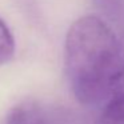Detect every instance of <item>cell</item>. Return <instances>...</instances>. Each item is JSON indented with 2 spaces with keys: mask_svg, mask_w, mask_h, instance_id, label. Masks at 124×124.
Returning <instances> with one entry per match:
<instances>
[{
  "mask_svg": "<svg viewBox=\"0 0 124 124\" xmlns=\"http://www.w3.org/2000/svg\"><path fill=\"white\" fill-rule=\"evenodd\" d=\"M64 65L75 97L96 104L124 78V40L101 17H79L65 36Z\"/></svg>",
  "mask_w": 124,
  "mask_h": 124,
  "instance_id": "cell-1",
  "label": "cell"
},
{
  "mask_svg": "<svg viewBox=\"0 0 124 124\" xmlns=\"http://www.w3.org/2000/svg\"><path fill=\"white\" fill-rule=\"evenodd\" d=\"M62 117L38 100H23L8 111L4 124H60Z\"/></svg>",
  "mask_w": 124,
  "mask_h": 124,
  "instance_id": "cell-2",
  "label": "cell"
},
{
  "mask_svg": "<svg viewBox=\"0 0 124 124\" xmlns=\"http://www.w3.org/2000/svg\"><path fill=\"white\" fill-rule=\"evenodd\" d=\"M15 55V39L11 30L0 17V65L8 63Z\"/></svg>",
  "mask_w": 124,
  "mask_h": 124,
  "instance_id": "cell-5",
  "label": "cell"
},
{
  "mask_svg": "<svg viewBox=\"0 0 124 124\" xmlns=\"http://www.w3.org/2000/svg\"><path fill=\"white\" fill-rule=\"evenodd\" d=\"M103 20L124 40V0H92Z\"/></svg>",
  "mask_w": 124,
  "mask_h": 124,
  "instance_id": "cell-4",
  "label": "cell"
},
{
  "mask_svg": "<svg viewBox=\"0 0 124 124\" xmlns=\"http://www.w3.org/2000/svg\"><path fill=\"white\" fill-rule=\"evenodd\" d=\"M97 124H124V78L108 96Z\"/></svg>",
  "mask_w": 124,
  "mask_h": 124,
  "instance_id": "cell-3",
  "label": "cell"
}]
</instances>
